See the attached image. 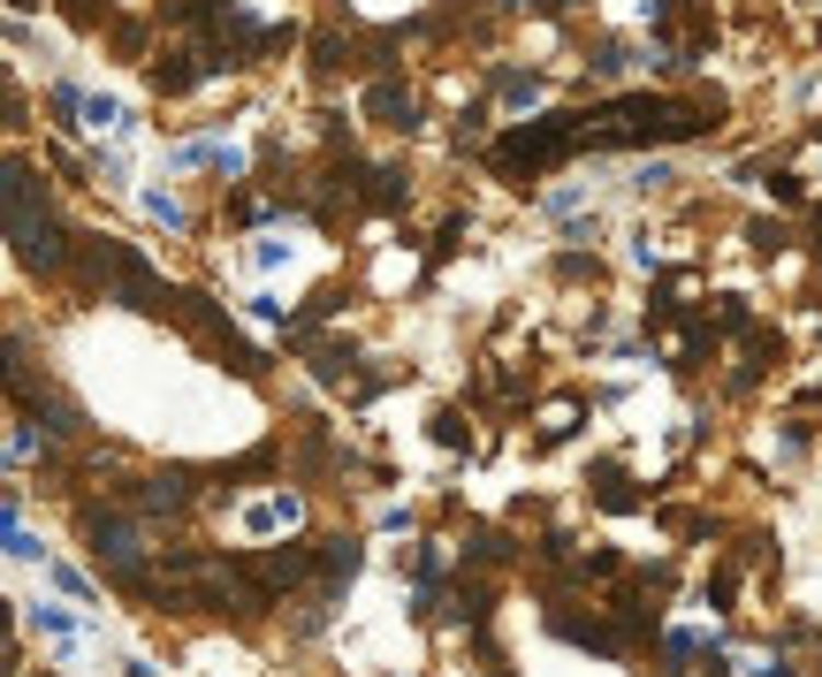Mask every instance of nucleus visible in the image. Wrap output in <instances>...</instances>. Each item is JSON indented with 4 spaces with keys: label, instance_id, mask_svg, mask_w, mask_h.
<instances>
[{
    "label": "nucleus",
    "instance_id": "f257e3e1",
    "mask_svg": "<svg viewBox=\"0 0 822 677\" xmlns=\"http://www.w3.org/2000/svg\"><path fill=\"white\" fill-rule=\"evenodd\" d=\"M701 107L685 100H610L587 115V145H662V138H693Z\"/></svg>",
    "mask_w": 822,
    "mask_h": 677
},
{
    "label": "nucleus",
    "instance_id": "20e7f679",
    "mask_svg": "<svg viewBox=\"0 0 822 677\" xmlns=\"http://www.w3.org/2000/svg\"><path fill=\"white\" fill-rule=\"evenodd\" d=\"M305 571H313V548H305V540H290V548H267V556H259V586H298Z\"/></svg>",
    "mask_w": 822,
    "mask_h": 677
},
{
    "label": "nucleus",
    "instance_id": "39448f33",
    "mask_svg": "<svg viewBox=\"0 0 822 677\" xmlns=\"http://www.w3.org/2000/svg\"><path fill=\"white\" fill-rule=\"evenodd\" d=\"M594 495H602L610 510H640L633 480H625V465H594Z\"/></svg>",
    "mask_w": 822,
    "mask_h": 677
},
{
    "label": "nucleus",
    "instance_id": "f03ea898",
    "mask_svg": "<svg viewBox=\"0 0 822 677\" xmlns=\"http://www.w3.org/2000/svg\"><path fill=\"white\" fill-rule=\"evenodd\" d=\"M31 168H8V236H15V259L23 267H61V229L46 213V198L31 206Z\"/></svg>",
    "mask_w": 822,
    "mask_h": 677
},
{
    "label": "nucleus",
    "instance_id": "423d86ee",
    "mask_svg": "<svg viewBox=\"0 0 822 677\" xmlns=\"http://www.w3.org/2000/svg\"><path fill=\"white\" fill-rule=\"evenodd\" d=\"M373 115H389L396 130H412V115H419V107H412V92H396V84H373Z\"/></svg>",
    "mask_w": 822,
    "mask_h": 677
},
{
    "label": "nucleus",
    "instance_id": "7ed1b4c3",
    "mask_svg": "<svg viewBox=\"0 0 822 677\" xmlns=\"http://www.w3.org/2000/svg\"><path fill=\"white\" fill-rule=\"evenodd\" d=\"M84 540H92V556H100L115 579H146V533H138V517H123V510H84Z\"/></svg>",
    "mask_w": 822,
    "mask_h": 677
}]
</instances>
